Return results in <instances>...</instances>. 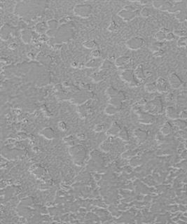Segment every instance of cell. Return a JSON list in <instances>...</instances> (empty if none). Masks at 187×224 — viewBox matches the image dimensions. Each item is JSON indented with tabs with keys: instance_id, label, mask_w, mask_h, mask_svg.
Returning <instances> with one entry per match:
<instances>
[{
	"instance_id": "6da1fadb",
	"label": "cell",
	"mask_w": 187,
	"mask_h": 224,
	"mask_svg": "<svg viewBox=\"0 0 187 224\" xmlns=\"http://www.w3.org/2000/svg\"><path fill=\"white\" fill-rule=\"evenodd\" d=\"M145 110L150 114H162L163 112V107L160 98H156L151 102L146 103L145 104Z\"/></svg>"
},
{
	"instance_id": "7a4b0ae2",
	"label": "cell",
	"mask_w": 187,
	"mask_h": 224,
	"mask_svg": "<svg viewBox=\"0 0 187 224\" xmlns=\"http://www.w3.org/2000/svg\"><path fill=\"white\" fill-rule=\"evenodd\" d=\"M74 14L78 17L86 18L90 16L92 12V7L89 4H76L73 9Z\"/></svg>"
},
{
	"instance_id": "3957f363",
	"label": "cell",
	"mask_w": 187,
	"mask_h": 224,
	"mask_svg": "<svg viewBox=\"0 0 187 224\" xmlns=\"http://www.w3.org/2000/svg\"><path fill=\"white\" fill-rule=\"evenodd\" d=\"M145 43V40L142 37H133L126 41V46L128 49L131 50H137L144 47Z\"/></svg>"
},
{
	"instance_id": "277c9868",
	"label": "cell",
	"mask_w": 187,
	"mask_h": 224,
	"mask_svg": "<svg viewBox=\"0 0 187 224\" xmlns=\"http://www.w3.org/2000/svg\"><path fill=\"white\" fill-rule=\"evenodd\" d=\"M73 34V30L72 28L68 27L67 25H63L62 27L58 30L55 37H58V39L61 41H65L71 39Z\"/></svg>"
},
{
	"instance_id": "5b68a950",
	"label": "cell",
	"mask_w": 187,
	"mask_h": 224,
	"mask_svg": "<svg viewBox=\"0 0 187 224\" xmlns=\"http://www.w3.org/2000/svg\"><path fill=\"white\" fill-rule=\"evenodd\" d=\"M152 6L155 9L162 11H167L172 13L174 8V2L167 1H152Z\"/></svg>"
},
{
	"instance_id": "8992f818",
	"label": "cell",
	"mask_w": 187,
	"mask_h": 224,
	"mask_svg": "<svg viewBox=\"0 0 187 224\" xmlns=\"http://www.w3.org/2000/svg\"><path fill=\"white\" fill-rule=\"evenodd\" d=\"M168 81L170 84L171 88L174 90H177L182 88V86L184 84L183 81L181 79V78L175 72H171L168 75Z\"/></svg>"
},
{
	"instance_id": "52a82bcc",
	"label": "cell",
	"mask_w": 187,
	"mask_h": 224,
	"mask_svg": "<svg viewBox=\"0 0 187 224\" xmlns=\"http://www.w3.org/2000/svg\"><path fill=\"white\" fill-rule=\"evenodd\" d=\"M120 76H121L123 80H124L125 81L129 84L130 86H137L140 84V82L135 77L134 72L131 71V70H125V71L122 72Z\"/></svg>"
},
{
	"instance_id": "ba28073f",
	"label": "cell",
	"mask_w": 187,
	"mask_h": 224,
	"mask_svg": "<svg viewBox=\"0 0 187 224\" xmlns=\"http://www.w3.org/2000/svg\"><path fill=\"white\" fill-rule=\"evenodd\" d=\"M156 83L157 86V91L160 93H166L169 92L170 86L168 81L162 77H159L156 80Z\"/></svg>"
},
{
	"instance_id": "9c48e42d",
	"label": "cell",
	"mask_w": 187,
	"mask_h": 224,
	"mask_svg": "<svg viewBox=\"0 0 187 224\" xmlns=\"http://www.w3.org/2000/svg\"><path fill=\"white\" fill-rule=\"evenodd\" d=\"M137 13V12H132L125 9H123L118 12V16H119L120 18L123 20L124 21L129 22L136 17Z\"/></svg>"
},
{
	"instance_id": "30bf717a",
	"label": "cell",
	"mask_w": 187,
	"mask_h": 224,
	"mask_svg": "<svg viewBox=\"0 0 187 224\" xmlns=\"http://www.w3.org/2000/svg\"><path fill=\"white\" fill-rule=\"evenodd\" d=\"M34 30H35V32L39 34V35H43V34H46L47 33L49 28L47 22L43 21L36 24L35 27H34Z\"/></svg>"
},
{
	"instance_id": "8fae6325",
	"label": "cell",
	"mask_w": 187,
	"mask_h": 224,
	"mask_svg": "<svg viewBox=\"0 0 187 224\" xmlns=\"http://www.w3.org/2000/svg\"><path fill=\"white\" fill-rule=\"evenodd\" d=\"M155 120V117L150 113H141L140 114V122L143 124H152Z\"/></svg>"
},
{
	"instance_id": "7c38bea8",
	"label": "cell",
	"mask_w": 187,
	"mask_h": 224,
	"mask_svg": "<svg viewBox=\"0 0 187 224\" xmlns=\"http://www.w3.org/2000/svg\"><path fill=\"white\" fill-rule=\"evenodd\" d=\"M34 39L33 32L30 30H23L21 32V40L24 44H29Z\"/></svg>"
},
{
	"instance_id": "4fadbf2b",
	"label": "cell",
	"mask_w": 187,
	"mask_h": 224,
	"mask_svg": "<svg viewBox=\"0 0 187 224\" xmlns=\"http://www.w3.org/2000/svg\"><path fill=\"white\" fill-rule=\"evenodd\" d=\"M134 74L135 75V77L137 78L140 82H142L145 80L146 78V74L144 73V67L142 64H139L137 67L135 69L134 71Z\"/></svg>"
},
{
	"instance_id": "5bb4252c",
	"label": "cell",
	"mask_w": 187,
	"mask_h": 224,
	"mask_svg": "<svg viewBox=\"0 0 187 224\" xmlns=\"http://www.w3.org/2000/svg\"><path fill=\"white\" fill-rule=\"evenodd\" d=\"M166 114L168 118L172 119V120L180 118V114L173 106H168L166 109Z\"/></svg>"
},
{
	"instance_id": "9a60e30c",
	"label": "cell",
	"mask_w": 187,
	"mask_h": 224,
	"mask_svg": "<svg viewBox=\"0 0 187 224\" xmlns=\"http://www.w3.org/2000/svg\"><path fill=\"white\" fill-rule=\"evenodd\" d=\"M131 61V58L128 56H120V57L116 58L115 64L118 67H126Z\"/></svg>"
},
{
	"instance_id": "2e32d148",
	"label": "cell",
	"mask_w": 187,
	"mask_h": 224,
	"mask_svg": "<svg viewBox=\"0 0 187 224\" xmlns=\"http://www.w3.org/2000/svg\"><path fill=\"white\" fill-rule=\"evenodd\" d=\"M169 32V30L166 28H161L155 34V39L159 42H163L166 39V34Z\"/></svg>"
},
{
	"instance_id": "e0dca14e",
	"label": "cell",
	"mask_w": 187,
	"mask_h": 224,
	"mask_svg": "<svg viewBox=\"0 0 187 224\" xmlns=\"http://www.w3.org/2000/svg\"><path fill=\"white\" fill-rule=\"evenodd\" d=\"M135 137L137 139V140L140 142H144L147 138V132L146 131L140 130V129H137L134 132Z\"/></svg>"
},
{
	"instance_id": "ac0fdd59",
	"label": "cell",
	"mask_w": 187,
	"mask_h": 224,
	"mask_svg": "<svg viewBox=\"0 0 187 224\" xmlns=\"http://www.w3.org/2000/svg\"><path fill=\"white\" fill-rule=\"evenodd\" d=\"M172 127L170 123L166 122L163 125V126L160 128V133L164 136H168L172 134Z\"/></svg>"
},
{
	"instance_id": "d6986e66",
	"label": "cell",
	"mask_w": 187,
	"mask_h": 224,
	"mask_svg": "<svg viewBox=\"0 0 187 224\" xmlns=\"http://www.w3.org/2000/svg\"><path fill=\"white\" fill-rule=\"evenodd\" d=\"M11 29L7 25L3 26L1 29V38L4 41L8 40L11 37Z\"/></svg>"
},
{
	"instance_id": "ffe728a7",
	"label": "cell",
	"mask_w": 187,
	"mask_h": 224,
	"mask_svg": "<svg viewBox=\"0 0 187 224\" xmlns=\"http://www.w3.org/2000/svg\"><path fill=\"white\" fill-rule=\"evenodd\" d=\"M174 125L180 130H184L187 128V122L184 119L178 118L174 120Z\"/></svg>"
},
{
	"instance_id": "44dd1931",
	"label": "cell",
	"mask_w": 187,
	"mask_h": 224,
	"mask_svg": "<svg viewBox=\"0 0 187 224\" xmlns=\"http://www.w3.org/2000/svg\"><path fill=\"white\" fill-rule=\"evenodd\" d=\"M175 18L180 22V23H184L187 21V11L183 10V11H179L175 14Z\"/></svg>"
},
{
	"instance_id": "7402d4cb",
	"label": "cell",
	"mask_w": 187,
	"mask_h": 224,
	"mask_svg": "<svg viewBox=\"0 0 187 224\" xmlns=\"http://www.w3.org/2000/svg\"><path fill=\"white\" fill-rule=\"evenodd\" d=\"M42 135L44 137H46V139H49V140H52L55 137V132H54L53 130L51 128H47L44 129L41 132Z\"/></svg>"
},
{
	"instance_id": "603a6c76",
	"label": "cell",
	"mask_w": 187,
	"mask_h": 224,
	"mask_svg": "<svg viewBox=\"0 0 187 224\" xmlns=\"http://www.w3.org/2000/svg\"><path fill=\"white\" fill-rule=\"evenodd\" d=\"M144 88H145L146 91L149 92V93H154V92L157 91V86H156V82H152L146 84Z\"/></svg>"
},
{
	"instance_id": "cb8c5ba5",
	"label": "cell",
	"mask_w": 187,
	"mask_h": 224,
	"mask_svg": "<svg viewBox=\"0 0 187 224\" xmlns=\"http://www.w3.org/2000/svg\"><path fill=\"white\" fill-rule=\"evenodd\" d=\"M100 64H101V60L99 58H92V59L87 62V63L86 64V66L89 68L95 67L99 66Z\"/></svg>"
},
{
	"instance_id": "d4e9b609",
	"label": "cell",
	"mask_w": 187,
	"mask_h": 224,
	"mask_svg": "<svg viewBox=\"0 0 187 224\" xmlns=\"http://www.w3.org/2000/svg\"><path fill=\"white\" fill-rule=\"evenodd\" d=\"M96 45L97 44L93 40H87L83 43V46L87 49H95Z\"/></svg>"
},
{
	"instance_id": "484cf974",
	"label": "cell",
	"mask_w": 187,
	"mask_h": 224,
	"mask_svg": "<svg viewBox=\"0 0 187 224\" xmlns=\"http://www.w3.org/2000/svg\"><path fill=\"white\" fill-rule=\"evenodd\" d=\"M119 132V128H118V126L116 123H114L113 126L111 127V128L109 129V130L107 131V134L109 135H112H112H118Z\"/></svg>"
},
{
	"instance_id": "4316f807",
	"label": "cell",
	"mask_w": 187,
	"mask_h": 224,
	"mask_svg": "<svg viewBox=\"0 0 187 224\" xmlns=\"http://www.w3.org/2000/svg\"><path fill=\"white\" fill-rule=\"evenodd\" d=\"M140 15L143 18H149L152 15V11L149 7H144L140 11Z\"/></svg>"
},
{
	"instance_id": "83f0119b",
	"label": "cell",
	"mask_w": 187,
	"mask_h": 224,
	"mask_svg": "<svg viewBox=\"0 0 187 224\" xmlns=\"http://www.w3.org/2000/svg\"><path fill=\"white\" fill-rule=\"evenodd\" d=\"M177 45L180 48H187V37L180 38L177 41Z\"/></svg>"
},
{
	"instance_id": "f1b7e54d",
	"label": "cell",
	"mask_w": 187,
	"mask_h": 224,
	"mask_svg": "<svg viewBox=\"0 0 187 224\" xmlns=\"http://www.w3.org/2000/svg\"><path fill=\"white\" fill-rule=\"evenodd\" d=\"M173 32L174 35L177 36L180 38L187 37V32L184 30H175Z\"/></svg>"
},
{
	"instance_id": "f546056e",
	"label": "cell",
	"mask_w": 187,
	"mask_h": 224,
	"mask_svg": "<svg viewBox=\"0 0 187 224\" xmlns=\"http://www.w3.org/2000/svg\"><path fill=\"white\" fill-rule=\"evenodd\" d=\"M118 28V26L117 25V23H116V22L115 21H114V20H112L111 23H110V25H109V27H108V30H109L110 32H114L117 31Z\"/></svg>"
},
{
	"instance_id": "4dcf8cb0",
	"label": "cell",
	"mask_w": 187,
	"mask_h": 224,
	"mask_svg": "<svg viewBox=\"0 0 187 224\" xmlns=\"http://www.w3.org/2000/svg\"><path fill=\"white\" fill-rule=\"evenodd\" d=\"M105 112L106 114H109V115H112V114H116V112H117V108L116 107V106H114L113 105H109V106H107V108L106 109Z\"/></svg>"
},
{
	"instance_id": "1f68e13d",
	"label": "cell",
	"mask_w": 187,
	"mask_h": 224,
	"mask_svg": "<svg viewBox=\"0 0 187 224\" xmlns=\"http://www.w3.org/2000/svg\"><path fill=\"white\" fill-rule=\"evenodd\" d=\"M100 148L104 151H108L111 148V144L109 142H104L102 143V145H100Z\"/></svg>"
},
{
	"instance_id": "d6a6232c",
	"label": "cell",
	"mask_w": 187,
	"mask_h": 224,
	"mask_svg": "<svg viewBox=\"0 0 187 224\" xmlns=\"http://www.w3.org/2000/svg\"><path fill=\"white\" fill-rule=\"evenodd\" d=\"M90 55H91L92 58H99L101 55V53L98 49H93L90 52Z\"/></svg>"
},
{
	"instance_id": "836d02e7",
	"label": "cell",
	"mask_w": 187,
	"mask_h": 224,
	"mask_svg": "<svg viewBox=\"0 0 187 224\" xmlns=\"http://www.w3.org/2000/svg\"><path fill=\"white\" fill-rule=\"evenodd\" d=\"M175 37H176V36L174 35V32H169L168 33L166 34V41H173V40L175 39Z\"/></svg>"
},
{
	"instance_id": "e575fe53",
	"label": "cell",
	"mask_w": 187,
	"mask_h": 224,
	"mask_svg": "<svg viewBox=\"0 0 187 224\" xmlns=\"http://www.w3.org/2000/svg\"><path fill=\"white\" fill-rule=\"evenodd\" d=\"M118 136H119V137H120V139H122V140H123L127 141L128 140V133H127V132H126V130L120 131V132L119 133H118Z\"/></svg>"
},
{
	"instance_id": "d590c367",
	"label": "cell",
	"mask_w": 187,
	"mask_h": 224,
	"mask_svg": "<svg viewBox=\"0 0 187 224\" xmlns=\"http://www.w3.org/2000/svg\"><path fill=\"white\" fill-rule=\"evenodd\" d=\"M104 128H105V126L104 124H98L95 127V131H96V132H101V131L104 130Z\"/></svg>"
},
{
	"instance_id": "8d00e7d4",
	"label": "cell",
	"mask_w": 187,
	"mask_h": 224,
	"mask_svg": "<svg viewBox=\"0 0 187 224\" xmlns=\"http://www.w3.org/2000/svg\"><path fill=\"white\" fill-rule=\"evenodd\" d=\"M164 53H165L164 50L161 48V49L158 50V51L155 52V53H154L153 54H154V55L155 56V57H162V56L164 55Z\"/></svg>"
},
{
	"instance_id": "74e56055",
	"label": "cell",
	"mask_w": 187,
	"mask_h": 224,
	"mask_svg": "<svg viewBox=\"0 0 187 224\" xmlns=\"http://www.w3.org/2000/svg\"><path fill=\"white\" fill-rule=\"evenodd\" d=\"M69 21H70L69 18L65 17V18H62V19L60 20L59 23L60 24V25H66V24H67V23H69Z\"/></svg>"
},
{
	"instance_id": "f35d334b",
	"label": "cell",
	"mask_w": 187,
	"mask_h": 224,
	"mask_svg": "<svg viewBox=\"0 0 187 224\" xmlns=\"http://www.w3.org/2000/svg\"><path fill=\"white\" fill-rule=\"evenodd\" d=\"M58 127H59V128L60 129V130H65L66 128H67V125H66L64 122L60 121L59 122V123H58Z\"/></svg>"
},
{
	"instance_id": "ab89813d",
	"label": "cell",
	"mask_w": 187,
	"mask_h": 224,
	"mask_svg": "<svg viewBox=\"0 0 187 224\" xmlns=\"http://www.w3.org/2000/svg\"><path fill=\"white\" fill-rule=\"evenodd\" d=\"M180 118L184 119V120L187 118V112H182L180 113Z\"/></svg>"
},
{
	"instance_id": "60d3db41",
	"label": "cell",
	"mask_w": 187,
	"mask_h": 224,
	"mask_svg": "<svg viewBox=\"0 0 187 224\" xmlns=\"http://www.w3.org/2000/svg\"><path fill=\"white\" fill-rule=\"evenodd\" d=\"M17 44L15 43V42H13V43H11L9 44V48L11 50H16L17 48Z\"/></svg>"
},
{
	"instance_id": "b9f144b4",
	"label": "cell",
	"mask_w": 187,
	"mask_h": 224,
	"mask_svg": "<svg viewBox=\"0 0 187 224\" xmlns=\"http://www.w3.org/2000/svg\"><path fill=\"white\" fill-rule=\"evenodd\" d=\"M167 98H169L168 100H167L168 101V102H170H170H172V101H173V100H174V96H173V95H172V93L168 94V96H167Z\"/></svg>"
},
{
	"instance_id": "7bdbcfd3",
	"label": "cell",
	"mask_w": 187,
	"mask_h": 224,
	"mask_svg": "<svg viewBox=\"0 0 187 224\" xmlns=\"http://www.w3.org/2000/svg\"><path fill=\"white\" fill-rule=\"evenodd\" d=\"M33 56H34V54L32 53V52H30L29 53H27V57L31 58V59H33L34 58Z\"/></svg>"
}]
</instances>
